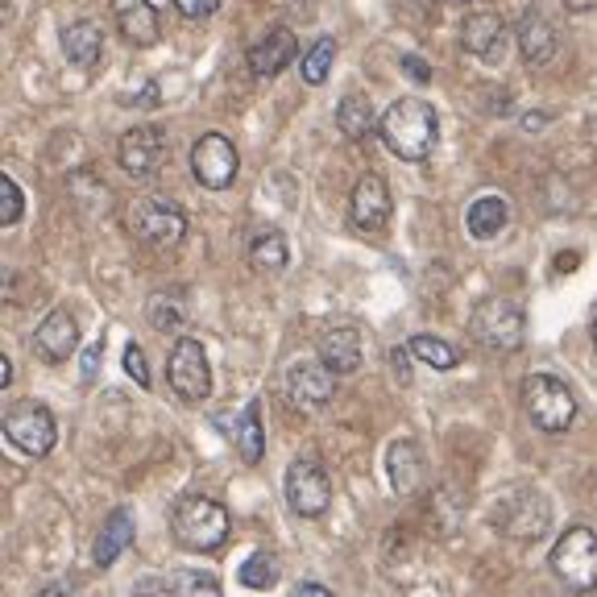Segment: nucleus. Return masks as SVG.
I'll list each match as a JSON object with an SVG mask.
<instances>
[{
	"instance_id": "obj_43",
	"label": "nucleus",
	"mask_w": 597,
	"mask_h": 597,
	"mask_svg": "<svg viewBox=\"0 0 597 597\" xmlns=\"http://www.w3.org/2000/svg\"><path fill=\"white\" fill-rule=\"evenodd\" d=\"M594 345H597V320H594Z\"/></svg>"
},
{
	"instance_id": "obj_17",
	"label": "nucleus",
	"mask_w": 597,
	"mask_h": 597,
	"mask_svg": "<svg viewBox=\"0 0 597 597\" xmlns=\"http://www.w3.org/2000/svg\"><path fill=\"white\" fill-rule=\"evenodd\" d=\"M515 42H519V54L527 67H544L556 54V30L552 21L539 9H527L519 17V30H515Z\"/></svg>"
},
{
	"instance_id": "obj_20",
	"label": "nucleus",
	"mask_w": 597,
	"mask_h": 597,
	"mask_svg": "<svg viewBox=\"0 0 597 597\" xmlns=\"http://www.w3.org/2000/svg\"><path fill=\"white\" fill-rule=\"evenodd\" d=\"M63 54L67 63L79 67V71H92L100 63V54H104V30L95 26V21H71L63 30Z\"/></svg>"
},
{
	"instance_id": "obj_9",
	"label": "nucleus",
	"mask_w": 597,
	"mask_h": 597,
	"mask_svg": "<svg viewBox=\"0 0 597 597\" xmlns=\"http://www.w3.org/2000/svg\"><path fill=\"white\" fill-rule=\"evenodd\" d=\"M236 171H241V158H236V145L224 133H204L200 142L191 145V174H195L200 188L208 191L233 188Z\"/></svg>"
},
{
	"instance_id": "obj_11",
	"label": "nucleus",
	"mask_w": 597,
	"mask_h": 597,
	"mask_svg": "<svg viewBox=\"0 0 597 597\" xmlns=\"http://www.w3.org/2000/svg\"><path fill=\"white\" fill-rule=\"evenodd\" d=\"M548 519H552L548 498L535 494V489H519V494H510L498 506V527L506 535H515V539H539V535L548 532Z\"/></svg>"
},
{
	"instance_id": "obj_34",
	"label": "nucleus",
	"mask_w": 597,
	"mask_h": 597,
	"mask_svg": "<svg viewBox=\"0 0 597 597\" xmlns=\"http://www.w3.org/2000/svg\"><path fill=\"white\" fill-rule=\"evenodd\" d=\"M171 4L188 17V21H204V17H212L221 9V0H171Z\"/></svg>"
},
{
	"instance_id": "obj_31",
	"label": "nucleus",
	"mask_w": 597,
	"mask_h": 597,
	"mask_svg": "<svg viewBox=\"0 0 597 597\" xmlns=\"http://www.w3.org/2000/svg\"><path fill=\"white\" fill-rule=\"evenodd\" d=\"M332 63H336V38H320V42L303 54V83L320 88V83L328 79Z\"/></svg>"
},
{
	"instance_id": "obj_42",
	"label": "nucleus",
	"mask_w": 597,
	"mask_h": 597,
	"mask_svg": "<svg viewBox=\"0 0 597 597\" xmlns=\"http://www.w3.org/2000/svg\"><path fill=\"white\" fill-rule=\"evenodd\" d=\"M444 4H469V0H444Z\"/></svg>"
},
{
	"instance_id": "obj_36",
	"label": "nucleus",
	"mask_w": 597,
	"mask_h": 597,
	"mask_svg": "<svg viewBox=\"0 0 597 597\" xmlns=\"http://www.w3.org/2000/svg\"><path fill=\"white\" fill-rule=\"evenodd\" d=\"M100 357H104V345H92L88 353H83V386L95 377V365H100Z\"/></svg>"
},
{
	"instance_id": "obj_13",
	"label": "nucleus",
	"mask_w": 597,
	"mask_h": 597,
	"mask_svg": "<svg viewBox=\"0 0 597 597\" xmlns=\"http://www.w3.org/2000/svg\"><path fill=\"white\" fill-rule=\"evenodd\" d=\"M348 216L362 233H382L391 224V188L382 174H362L353 200H348Z\"/></svg>"
},
{
	"instance_id": "obj_41",
	"label": "nucleus",
	"mask_w": 597,
	"mask_h": 597,
	"mask_svg": "<svg viewBox=\"0 0 597 597\" xmlns=\"http://www.w3.org/2000/svg\"><path fill=\"white\" fill-rule=\"evenodd\" d=\"M9 382H13V362L0 357V386H9Z\"/></svg>"
},
{
	"instance_id": "obj_3",
	"label": "nucleus",
	"mask_w": 597,
	"mask_h": 597,
	"mask_svg": "<svg viewBox=\"0 0 597 597\" xmlns=\"http://www.w3.org/2000/svg\"><path fill=\"white\" fill-rule=\"evenodd\" d=\"M523 411L532 415V424L539 432H568L577 419V398L560 377L552 374H532L523 377Z\"/></svg>"
},
{
	"instance_id": "obj_27",
	"label": "nucleus",
	"mask_w": 597,
	"mask_h": 597,
	"mask_svg": "<svg viewBox=\"0 0 597 597\" xmlns=\"http://www.w3.org/2000/svg\"><path fill=\"white\" fill-rule=\"evenodd\" d=\"M250 262H253V270H266V274H279V270H286V262H291L286 236L279 233V229H270V233L253 236Z\"/></svg>"
},
{
	"instance_id": "obj_6",
	"label": "nucleus",
	"mask_w": 597,
	"mask_h": 597,
	"mask_svg": "<svg viewBox=\"0 0 597 597\" xmlns=\"http://www.w3.org/2000/svg\"><path fill=\"white\" fill-rule=\"evenodd\" d=\"M129 233L138 236L150 250H174L183 236H188V212L171 200H158L145 195L129 208Z\"/></svg>"
},
{
	"instance_id": "obj_10",
	"label": "nucleus",
	"mask_w": 597,
	"mask_h": 597,
	"mask_svg": "<svg viewBox=\"0 0 597 597\" xmlns=\"http://www.w3.org/2000/svg\"><path fill=\"white\" fill-rule=\"evenodd\" d=\"M166 377L179 398L188 403H204L212 394V370H208V353L195 336H183L179 345L171 348V362H166Z\"/></svg>"
},
{
	"instance_id": "obj_14",
	"label": "nucleus",
	"mask_w": 597,
	"mask_h": 597,
	"mask_svg": "<svg viewBox=\"0 0 597 597\" xmlns=\"http://www.w3.org/2000/svg\"><path fill=\"white\" fill-rule=\"evenodd\" d=\"M75 345H79V324L67 307H54V312L38 324V332H33V348H38V357L50 365L67 362V357L75 353Z\"/></svg>"
},
{
	"instance_id": "obj_37",
	"label": "nucleus",
	"mask_w": 597,
	"mask_h": 597,
	"mask_svg": "<svg viewBox=\"0 0 597 597\" xmlns=\"http://www.w3.org/2000/svg\"><path fill=\"white\" fill-rule=\"evenodd\" d=\"M291 597H336L332 589H324L320 581H298L295 589H291Z\"/></svg>"
},
{
	"instance_id": "obj_7",
	"label": "nucleus",
	"mask_w": 597,
	"mask_h": 597,
	"mask_svg": "<svg viewBox=\"0 0 597 597\" xmlns=\"http://www.w3.org/2000/svg\"><path fill=\"white\" fill-rule=\"evenodd\" d=\"M4 441L26 456H47L59 441V424L42 403H17L4 411Z\"/></svg>"
},
{
	"instance_id": "obj_2",
	"label": "nucleus",
	"mask_w": 597,
	"mask_h": 597,
	"mask_svg": "<svg viewBox=\"0 0 597 597\" xmlns=\"http://www.w3.org/2000/svg\"><path fill=\"white\" fill-rule=\"evenodd\" d=\"M174 539L191 552H216L229 539V510L216 498L204 494H183L171 510Z\"/></svg>"
},
{
	"instance_id": "obj_19",
	"label": "nucleus",
	"mask_w": 597,
	"mask_h": 597,
	"mask_svg": "<svg viewBox=\"0 0 597 597\" xmlns=\"http://www.w3.org/2000/svg\"><path fill=\"white\" fill-rule=\"evenodd\" d=\"M117 30L133 47H154L158 33H162V21H158V9L150 0H121L117 4Z\"/></svg>"
},
{
	"instance_id": "obj_22",
	"label": "nucleus",
	"mask_w": 597,
	"mask_h": 597,
	"mask_svg": "<svg viewBox=\"0 0 597 597\" xmlns=\"http://www.w3.org/2000/svg\"><path fill=\"white\" fill-rule=\"evenodd\" d=\"M320 362L328 365L332 374H353L362 365V332L357 328H332L320 341Z\"/></svg>"
},
{
	"instance_id": "obj_23",
	"label": "nucleus",
	"mask_w": 597,
	"mask_h": 597,
	"mask_svg": "<svg viewBox=\"0 0 597 597\" xmlns=\"http://www.w3.org/2000/svg\"><path fill=\"white\" fill-rule=\"evenodd\" d=\"M133 535H138V523H133V515H129L125 506L121 510H112L109 523H104V532H100V539H95V565L109 568L117 565V556L133 544Z\"/></svg>"
},
{
	"instance_id": "obj_21",
	"label": "nucleus",
	"mask_w": 597,
	"mask_h": 597,
	"mask_svg": "<svg viewBox=\"0 0 597 597\" xmlns=\"http://www.w3.org/2000/svg\"><path fill=\"white\" fill-rule=\"evenodd\" d=\"M386 469H391L394 494H415L424 486V453L415 441H394L391 456H386Z\"/></svg>"
},
{
	"instance_id": "obj_32",
	"label": "nucleus",
	"mask_w": 597,
	"mask_h": 597,
	"mask_svg": "<svg viewBox=\"0 0 597 597\" xmlns=\"http://www.w3.org/2000/svg\"><path fill=\"white\" fill-rule=\"evenodd\" d=\"M171 589H174V597H224L221 581H216L212 573H191V568L174 573Z\"/></svg>"
},
{
	"instance_id": "obj_38",
	"label": "nucleus",
	"mask_w": 597,
	"mask_h": 597,
	"mask_svg": "<svg viewBox=\"0 0 597 597\" xmlns=\"http://www.w3.org/2000/svg\"><path fill=\"white\" fill-rule=\"evenodd\" d=\"M403 67H407V75H411V79H419V83H427V79H432L427 63H424V59H415V54H403Z\"/></svg>"
},
{
	"instance_id": "obj_8",
	"label": "nucleus",
	"mask_w": 597,
	"mask_h": 597,
	"mask_svg": "<svg viewBox=\"0 0 597 597\" xmlns=\"http://www.w3.org/2000/svg\"><path fill=\"white\" fill-rule=\"evenodd\" d=\"M283 489H286L291 510L303 515V519H320V515L332 506V482L315 456H298V461H291Z\"/></svg>"
},
{
	"instance_id": "obj_29",
	"label": "nucleus",
	"mask_w": 597,
	"mask_h": 597,
	"mask_svg": "<svg viewBox=\"0 0 597 597\" xmlns=\"http://www.w3.org/2000/svg\"><path fill=\"white\" fill-rule=\"evenodd\" d=\"M407 353L419 357L424 365H432V370H453V365L461 362V353H456L448 341H441V336H411Z\"/></svg>"
},
{
	"instance_id": "obj_39",
	"label": "nucleus",
	"mask_w": 597,
	"mask_h": 597,
	"mask_svg": "<svg viewBox=\"0 0 597 597\" xmlns=\"http://www.w3.org/2000/svg\"><path fill=\"white\" fill-rule=\"evenodd\" d=\"M133 597H174V589H162L158 581H142V589H138Z\"/></svg>"
},
{
	"instance_id": "obj_1",
	"label": "nucleus",
	"mask_w": 597,
	"mask_h": 597,
	"mask_svg": "<svg viewBox=\"0 0 597 597\" xmlns=\"http://www.w3.org/2000/svg\"><path fill=\"white\" fill-rule=\"evenodd\" d=\"M382 142L394 158L403 162H424L432 158L436 142H441V117L427 100H415V95H403L394 100L391 109L382 112Z\"/></svg>"
},
{
	"instance_id": "obj_16",
	"label": "nucleus",
	"mask_w": 597,
	"mask_h": 597,
	"mask_svg": "<svg viewBox=\"0 0 597 597\" xmlns=\"http://www.w3.org/2000/svg\"><path fill=\"white\" fill-rule=\"evenodd\" d=\"M298 54V38L286 26H274L270 33H262L250 47V71L257 79H274L279 71H286V63Z\"/></svg>"
},
{
	"instance_id": "obj_5",
	"label": "nucleus",
	"mask_w": 597,
	"mask_h": 597,
	"mask_svg": "<svg viewBox=\"0 0 597 597\" xmlns=\"http://www.w3.org/2000/svg\"><path fill=\"white\" fill-rule=\"evenodd\" d=\"M552 573L573 589V594H594L597 589V535L589 527H568L556 548H552Z\"/></svg>"
},
{
	"instance_id": "obj_33",
	"label": "nucleus",
	"mask_w": 597,
	"mask_h": 597,
	"mask_svg": "<svg viewBox=\"0 0 597 597\" xmlns=\"http://www.w3.org/2000/svg\"><path fill=\"white\" fill-rule=\"evenodd\" d=\"M26 212V195L9 174H0V224H17Z\"/></svg>"
},
{
	"instance_id": "obj_18",
	"label": "nucleus",
	"mask_w": 597,
	"mask_h": 597,
	"mask_svg": "<svg viewBox=\"0 0 597 597\" xmlns=\"http://www.w3.org/2000/svg\"><path fill=\"white\" fill-rule=\"evenodd\" d=\"M461 47L477 54V59H498L506 50V26L498 13H469V21L461 26Z\"/></svg>"
},
{
	"instance_id": "obj_35",
	"label": "nucleus",
	"mask_w": 597,
	"mask_h": 597,
	"mask_svg": "<svg viewBox=\"0 0 597 597\" xmlns=\"http://www.w3.org/2000/svg\"><path fill=\"white\" fill-rule=\"evenodd\" d=\"M125 370L129 377H138V386H150V370H145V353L138 345L125 348Z\"/></svg>"
},
{
	"instance_id": "obj_28",
	"label": "nucleus",
	"mask_w": 597,
	"mask_h": 597,
	"mask_svg": "<svg viewBox=\"0 0 597 597\" xmlns=\"http://www.w3.org/2000/svg\"><path fill=\"white\" fill-rule=\"evenodd\" d=\"M145 315H150V324H154L158 332H174V328H183L188 307H183V298L174 295V291H154L150 303H145Z\"/></svg>"
},
{
	"instance_id": "obj_26",
	"label": "nucleus",
	"mask_w": 597,
	"mask_h": 597,
	"mask_svg": "<svg viewBox=\"0 0 597 597\" xmlns=\"http://www.w3.org/2000/svg\"><path fill=\"white\" fill-rule=\"evenodd\" d=\"M336 129L345 133L348 142H365L374 129H382V121H374V109H370V100L365 95H345L341 104H336Z\"/></svg>"
},
{
	"instance_id": "obj_15",
	"label": "nucleus",
	"mask_w": 597,
	"mask_h": 597,
	"mask_svg": "<svg viewBox=\"0 0 597 597\" xmlns=\"http://www.w3.org/2000/svg\"><path fill=\"white\" fill-rule=\"evenodd\" d=\"M286 391L298 407H324L336 391V374L324 362H295L286 370Z\"/></svg>"
},
{
	"instance_id": "obj_4",
	"label": "nucleus",
	"mask_w": 597,
	"mask_h": 597,
	"mask_svg": "<svg viewBox=\"0 0 597 597\" xmlns=\"http://www.w3.org/2000/svg\"><path fill=\"white\" fill-rule=\"evenodd\" d=\"M469 328L473 336L486 348H494V353H515V348L523 345V336H527V315H523V307L515 298L489 295L473 307Z\"/></svg>"
},
{
	"instance_id": "obj_24",
	"label": "nucleus",
	"mask_w": 597,
	"mask_h": 597,
	"mask_svg": "<svg viewBox=\"0 0 597 597\" xmlns=\"http://www.w3.org/2000/svg\"><path fill=\"white\" fill-rule=\"evenodd\" d=\"M233 441H236V453H241L245 465H257V461L266 456V432H262V403H257V398H250L245 411L236 415Z\"/></svg>"
},
{
	"instance_id": "obj_30",
	"label": "nucleus",
	"mask_w": 597,
	"mask_h": 597,
	"mask_svg": "<svg viewBox=\"0 0 597 597\" xmlns=\"http://www.w3.org/2000/svg\"><path fill=\"white\" fill-rule=\"evenodd\" d=\"M236 581L245 585V589H270V585L279 581V560H274V552H253L250 560L236 568Z\"/></svg>"
},
{
	"instance_id": "obj_25",
	"label": "nucleus",
	"mask_w": 597,
	"mask_h": 597,
	"mask_svg": "<svg viewBox=\"0 0 597 597\" xmlns=\"http://www.w3.org/2000/svg\"><path fill=\"white\" fill-rule=\"evenodd\" d=\"M506 221H510V208H506L503 195H482V200H473L469 212H465V229H469V236H477V241H494V236L506 229Z\"/></svg>"
},
{
	"instance_id": "obj_40",
	"label": "nucleus",
	"mask_w": 597,
	"mask_h": 597,
	"mask_svg": "<svg viewBox=\"0 0 597 597\" xmlns=\"http://www.w3.org/2000/svg\"><path fill=\"white\" fill-rule=\"evenodd\" d=\"M568 13H589V9H597V0H565Z\"/></svg>"
},
{
	"instance_id": "obj_12",
	"label": "nucleus",
	"mask_w": 597,
	"mask_h": 597,
	"mask_svg": "<svg viewBox=\"0 0 597 597\" xmlns=\"http://www.w3.org/2000/svg\"><path fill=\"white\" fill-rule=\"evenodd\" d=\"M117 158H121V166H125L133 179H150L158 174V166L166 162V133L158 125H138L129 129L121 145H117Z\"/></svg>"
}]
</instances>
